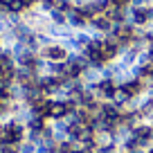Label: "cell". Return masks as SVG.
I'll return each mask as SVG.
<instances>
[{"instance_id":"1","label":"cell","mask_w":153,"mask_h":153,"mask_svg":"<svg viewBox=\"0 0 153 153\" xmlns=\"http://www.w3.org/2000/svg\"><path fill=\"white\" fill-rule=\"evenodd\" d=\"M38 56L45 59V61H52V63H63L70 56V50L63 43H52V45H48V48H41Z\"/></svg>"},{"instance_id":"2","label":"cell","mask_w":153,"mask_h":153,"mask_svg":"<svg viewBox=\"0 0 153 153\" xmlns=\"http://www.w3.org/2000/svg\"><path fill=\"white\" fill-rule=\"evenodd\" d=\"M95 95H97V99H101V101H115V97H117V90H120V86L115 83V79H101V81H97L95 86Z\"/></svg>"},{"instance_id":"3","label":"cell","mask_w":153,"mask_h":153,"mask_svg":"<svg viewBox=\"0 0 153 153\" xmlns=\"http://www.w3.org/2000/svg\"><path fill=\"white\" fill-rule=\"evenodd\" d=\"M68 25H70L72 29H88V27H90V18H88L81 9H76V7H74V9L68 14Z\"/></svg>"},{"instance_id":"4","label":"cell","mask_w":153,"mask_h":153,"mask_svg":"<svg viewBox=\"0 0 153 153\" xmlns=\"http://www.w3.org/2000/svg\"><path fill=\"white\" fill-rule=\"evenodd\" d=\"M90 29L106 36V34H110V29H113V23H110V18L106 14H99V16H95V18H90Z\"/></svg>"},{"instance_id":"5","label":"cell","mask_w":153,"mask_h":153,"mask_svg":"<svg viewBox=\"0 0 153 153\" xmlns=\"http://www.w3.org/2000/svg\"><path fill=\"white\" fill-rule=\"evenodd\" d=\"M48 16H50V20H52L54 25H59V27L68 25V14H65V11H61V9H52Z\"/></svg>"},{"instance_id":"6","label":"cell","mask_w":153,"mask_h":153,"mask_svg":"<svg viewBox=\"0 0 153 153\" xmlns=\"http://www.w3.org/2000/svg\"><path fill=\"white\" fill-rule=\"evenodd\" d=\"M56 2L59 0H38V9L43 14H50L52 9H56Z\"/></svg>"},{"instance_id":"7","label":"cell","mask_w":153,"mask_h":153,"mask_svg":"<svg viewBox=\"0 0 153 153\" xmlns=\"http://www.w3.org/2000/svg\"><path fill=\"white\" fill-rule=\"evenodd\" d=\"M20 153H36V142H32V140H25L23 144H18Z\"/></svg>"},{"instance_id":"8","label":"cell","mask_w":153,"mask_h":153,"mask_svg":"<svg viewBox=\"0 0 153 153\" xmlns=\"http://www.w3.org/2000/svg\"><path fill=\"white\" fill-rule=\"evenodd\" d=\"M97 153H122L120 144H108V146H99Z\"/></svg>"},{"instance_id":"9","label":"cell","mask_w":153,"mask_h":153,"mask_svg":"<svg viewBox=\"0 0 153 153\" xmlns=\"http://www.w3.org/2000/svg\"><path fill=\"white\" fill-rule=\"evenodd\" d=\"M0 153H20L18 144H0Z\"/></svg>"},{"instance_id":"10","label":"cell","mask_w":153,"mask_h":153,"mask_svg":"<svg viewBox=\"0 0 153 153\" xmlns=\"http://www.w3.org/2000/svg\"><path fill=\"white\" fill-rule=\"evenodd\" d=\"M131 2H133V0H110V5H113V7H122V9H128Z\"/></svg>"},{"instance_id":"11","label":"cell","mask_w":153,"mask_h":153,"mask_svg":"<svg viewBox=\"0 0 153 153\" xmlns=\"http://www.w3.org/2000/svg\"><path fill=\"white\" fill-rule=\"evenodd\" d=\"M122 153H126V151H122Z\"/></svg>"}]
</instances>
